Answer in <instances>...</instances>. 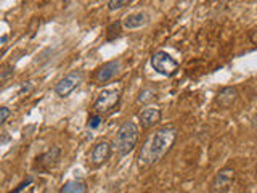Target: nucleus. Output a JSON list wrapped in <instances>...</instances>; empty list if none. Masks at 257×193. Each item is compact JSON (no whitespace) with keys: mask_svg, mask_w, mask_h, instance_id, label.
I'll use <instances>...</instances> for the list:
<instances>
[{"mask_svg":"<svg viewBox=\"0 0 257 193\" xmlns=\"http://www.w3.org/2000/svg\"><path fill=\"white\" fill-rule=\"evenodd\" d=\"M120 71V61L114 60V61H108L104 63L103 66H100L95 71V82L96 84H106L111 79H114Z\"/></svg>","mask_w":257,"mask_h":193,"instance_id":"nucleus-6","label":"nucleus"},{"mask_svg":"<svg viewBox=\"0 0 257 193\" xmlns=\"http://www.w3.org/2000/svg\"><path fill=\"white\" fill-rule=\"evenodd\" d=\"M161 116H163V113L158 108H147L143 110L140 115H139V121L143 129H150L153 126H156L159 121H161Z\"/></svg>","mask_w":257,"mask_h":193,"instance_id":"nucleus-10","label":"nucleus"},{"mask_svg":"<svg viewBox=\"0 0 257 193\" xmlns=\"http://www.w3.org/2000/svg\"><path fill=\"white\" fill-rule=\"evenodd\" d=\"M177 140V129L172 126H164L158 129L155 134L150 135V139L145 142L142 153L139 156L140 164L150 166L163 159Z\"/></svg>","mask_w":257,"mask_h":193,"instance_id":"nucleus-1","label":"nucleus"},{"mask_svg":"<svg viewBox=\"0 0 257 193\" xmlns=\"http://www.w3.org/2000/svg\"><path fill=\"white\" fill-rule=\"evenodd\" d=\"M87 183L84 180H68L66 183L61 187V193H87Z\"/></svg>","mask_w":257,"mask_h":193,"instance_id":"nucleus-13","label":"nucleus"},{"mask_svg":"<svg viewBox=\"0 0 257 193\" xmlns=\"http://www.w3.org/2000/svg\"><path fill=\"white\" fill-rule=\"evenodd\" d=\"M82 79H84V76H82V72H80V71H72V72H69V74H66L63 79H60L58 84L55 85L56 95L68 96L71 92H74L76 88L80 85Z\"/></svg>","mask_w":257,"mask_h":193,"instance_id":"nucleus-5","label":"nucleus"},{"mask_svg":"<svg viewBox=\"0 0 257 193\" xmlns=\"http://www.w3.org/2000/svg\"><path fill=\"white\" fill-rule=\"evenodd\" d=\"M111 153H112V147H111L109 142H100V143H96L95 147H93V150H92V155H90L93 166H101V164H104L111 158Z\"/></svg>","mask_w":257,"mask_h":193,"instance_id":"nucleus-8","label":"nucleus"},{"mask_svg":"<svg viewBox=\"0 0 257 193\" xmlns=\"http://www.w3.org/2000/svg\"><path fill=\"white\" fill-rule=\"evenodd\" d=\"M156 100V92L150 90V88H147V90H143L139 96V102L140 103H150V102H155Z\"/></svg>","mask_w":257,"mask_h":193,"instance_id":"nucleus-17","label":"nucleus"},{"mask_svg":"<svg viewBox=\"0 0 257 193\" xmlns=\"http://www.w3.org/2000/svg\"><path fill=\"white\" fill-rule=\"evenodd\" d=\"M255 174H257V166H255Z\"/></svg>","mask_w":257,"mask_h":193,"instance_id":"nucleus-24","label":"nucleus"},{"mask_svg":"<svg viewBox=\"0 0 257 193\" xmlns=\"http://www.w3.org/2000/svg\"><path fill=\"white\" fill-rule=\"evenodd\" d=\"M139 137H140V131H139V126L132 121H125V123L119 127V131L116 132L114 137V145L116 151L119 153V156H125L128 155L139 143Z\"/></svg>","mask_w":257,"mask_h":193,"instance_id":"nucleus-2","label":"nucleus"},{"mask_svg":"<svg viewBox=\"0 0 257 193\" xmlns=\"http://www.w3.org/2000/svg\"><path fill=\"white\" fill-rule=\"evenodd\" d=\"M120 32H122V21H116V23H112L111 26L108 28V36L106 39L108 40H114L120 36Z\"/></svg>","mask_w":257,"mask_h":193,"instance_id":"nucleus-14","label":"nucleus"},{"mask_svg":"<svg viewBox=\"0 0 257 193\" xmlns=\"http://www.w3.org/2000/svg\"><path fill=\"white\" fill-rule=\"evenodd\" d=\"M7 36H2V42H0V44H2V47H5V44H7Z\"/></svg>","mask_w":257,"mask_h":193,"instance_id":"nucleus-22","label":"nucleus"},{"mask_svg":"<svg viewBox=\"0 0 257 193\" xmlns=\"http://www.w3.org/2000/svg\"><path fill=\"white\" fill-rule=\"evenodd\" d=\"M31 182H32V179H31V177H29V179H28L26 182H23V183L20 185V187H18V188H16V190H13L12 193H20V191H21L23 188H26V187H28V185H29Z\"/></svg>","mask_w":257,"mask_h":193,"instance_id":"nucleus-20","label":"nucleus"},{"mask_svg":"<svg viewBox=\"0 0 257 193\" xmlns=\"http://www.w3.org/2000/svg\"><path fill=\"white\" fill-rule=\"evenodd\" d=\"M233 180H235V171L230 167H225L219 174L215 175V179L212 182V190L214 191H225L231 187Z\"/></svg>","mask_w":257,"mask_h":193,"instance_id":"nucleus-7","label":"nucleus"},{"mask_svg":"<svg viewBox=\"0 0 257 193\" xmlns=\"http://www.w3.org/2000/svg\"><path fill=\"white\" fill-rule=\"evenodd\" d=\"M29 90H32V82H24V85L21 87V93H24V92H29Z\"/></svg>","mask_w":257,"mask_h":193,"instance_id":"nucleus-21","label":"nucleus"},{"mask_svg":"<svg viewBox=\"0 0 257 193\" xmlns=\"http://www.w3.org/2000/svg\"><path fill=\"white\" fill-rule=\"evenodd\" d=\"M236 99H238V90L235 87H222L219 93H217L215 103L220 108H230L236 102Z\"/></svg>","mask_w":257,"mask_h":193,"instance_id":"nucleus-9","label":"nucleus"},{"mask_svg":"<svg viewBox=\"0 0 257 193\" xmlns=\"http://www.w3.org/2000/svg\"><path fill=\"white\" fill-rule=\"evenodd\" d=\"M60 156H61V150L58 147H52L48 151H45L42 156L37 158V161H39V164H42L45 169H48V167H53L56 163H58Z\"/></svg>","mask_w":257,"mask_h":193,"instance_id":"nucleus-11","label":"nucleus"},{"mask_svg":"<svg viewBox=\"0 0 257 193\" xmlns=\"http://www.w3.org/2000/svg\"><path fill=\"white\" fill-rule=\"evenodd\" d=\"M145 23H147V15L139 12V13L127 15L125 18L122 20V26L125 29H137V28H142Z\"/></svg>","mask_w":257,"mask_h":193,"instance_id":"nucleus-12","label":"nucleus"},{"mask_svg":"<svg viewBox=\"0 0 257 193\" xmlns=\"http://www.w3.org/2000/svg\"><path fill=\"white\" fill-rule=\"evenodd\" d=\"M151 66L156 72L166 77L174 76L179 71V63H177L171 55L166 52H156L151 56Z\"/></svg>","mask_w":257,"mask_h":193,"instance_id":"nucleus-3","label":"nucleus"},{"mask_svg":"<svg viewBox=\"0 0 257 193\" xmlns=\"http://www.w3.org/2000/svg\"><path fill=\"white\" fill-rule=\"evenodd\" d=\"M13 66H10V64H7V66L4 68V71H2V76H0V77H2V80H7L8 77H10V76H13Z\"/></svg>","mask_w":257,"mask_h":193,"instance_id":"nucleus-19","label":"nucleus"},{"mask_svg":"<svg viewBox=\"0 0 257 193\" xmlns=\"http://www.w3.org/2000/svg\"><path fill=\"white\" fill-rule=\"evenodd\" d=\"M101 123H103L101 115H98V113H93V115H90L87 119V127L88 129H96V127H100Z\"/></svg>","mask_w":257,"mask_h":193,"instance_id":"nucleus-15","label":"nucleus"},{"mask_svg":"<svg viewBox=\"0 0 257 193\" xmlns=\"http://www.w3.org/2000/svg\"><path fill=\"white\" fill-rule=\"evenodd\" d=\"M255 127H257V116H255Z\"/></svg>","mask_w":257,"mask_h":193,"instance_id":"nucleus-23","label":"nucleus"},{"mask_svg":"<svg viewBox=\"0 0 257 193\" xmlns=\"http://www.w3.org/2000/svg\"><path fill=\"white\" fill-rule=\"evenodd\" d=\"M131 2L132 0H109L108 8H109V12H116V10H120V8L127 7Z\"/></svg>","mask_w":257,"mask_h":193,"instance_id":"nucleus-16","label":"nucleus"},{"mask_svg":"<svg viewBox=\"0 0 257 193\" xmlns=\"http://www.w3.org/2000/svg\"><path fill=\"white\" fill-rule=\"evenodd\" d=\"M120 100V92L119 90H104L96 96V100L93 103V113H98V115H106V113L112 111Z\"/></svg>","mask_w":257,"mask_h":193,"instance_id":"nucleus-4","label":"nucleus"},{"mask_svg":"<svg viewBox=\"0 0 257 193\" xmlns=\"http://www.w3.org/2000/svg\"><path fill=\"white\" fill-rule=\"evenodd\" d=\"M8 116H10V110H8L7 107H2L0 108V124H5Z\"/></svg>","mask_w":257,"mask_h":193,"instance_id":"nucleus-18","label":"nucleus"}]
</instances>
